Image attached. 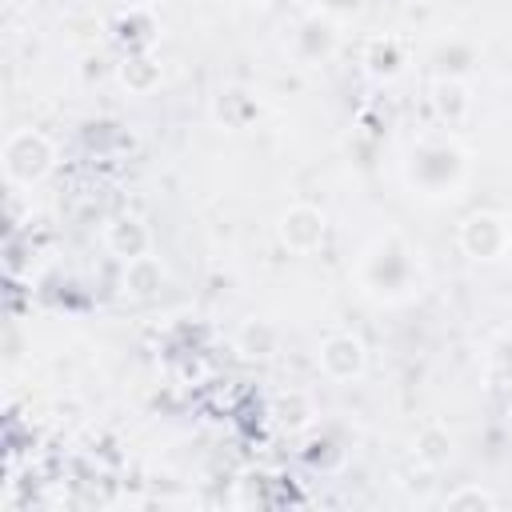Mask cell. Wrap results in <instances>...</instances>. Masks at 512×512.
Instances as JSON below:
<instances>
[{
  "label": "cell",
  "mask_w": 512,
  "mask_h": 512,
  "mask_svg": "<svg viewBox=\"0 0 512 512\" xmlns=\"http://www.w3.org/2000/svg\"><path fill=\"white\" fill-rule=\"evenodd\" d=\"M56 164V148L44 132L36 128H16L8 140H4V176L20 188L28 184H40Z\"/></svg>",
  "instance_id": "obj_1"
},
{
  "label": "cell",
  "mask_w": 512,
  "mask_h": 512,
  "mask_svg": "<svg viewBox=\"0 0 512 512\" xmlns=\"http://www.w3.org/2000/svg\"><path fill=\"white\" fill-rule=\"evenodd\" d=\"M412 184H420L428 196H448L464 180V152L456 144H420L408 164Z\"/></svg>",
  "instance_id": "obj_2"
},
{
  "label": "cell",
  "mask_w": 512,
  "mask_h": 512,
  "mask_svg": "<svg viewBox=\"0 0 512 512\" xmlns=\"http://www.w3.org/2000/svg\"><path fill=\"white\" fill-rule=\"evenodd\" d=\"M460 248L472 256V260H496L504 252H512V232H508V220L496 216V212H476L460 224Z\"/></svg>",
  "instance_id": "obj_3"
},
{
  "label": "cell",
  "mask_w": 512,
  "mask_h": 512,
  "mask_svg": "<svg viewBox=\"0 0 512 512\" xmlns=\"http://www.w3.org/2000/svg\"><path fill=\"white\" fill-rule=\"evenodd\" d=\"M368 364V352H364V340L352 336V332H332L324 344H320V368L332 376V380H356Z\"/></svg>",
  "instance_id": "obj_4"
},
{
  "label": "cell",
  "mask_w": 512,
  "mask_h": 512,
  "mask_svg": "<svg viewBox=\"0 0 512 512\" xmlns=\"http://www.w3.org/2000/svg\"><path fill=\"white\" fill-rule=\"evenodd\" d=\"M324 212L312 208V204H296L280 216V240L292 248V252H316L320 240H324Z\"/></svg>",
  "instance_id": "obj_5"
},
{
  "label": "cell",
  "mask_w": 512,
  "mask_h": 512,
  "mask_svg": "<svg viewBox=\"0 0 512 512\" xmlns=\"http://www.w3.org/2000/svg\"><path fill=\"white\" fill-rule=\"evenodd\" d=\"M104 240H108L112 256H120V260H136V256H144L148 244H152L144 220H136V216H124V220L108 224V236H104Z\"/></svg>",
  "instance_id": "obj_6"
},
{
  "label": "cell",
  "mask_w": 512,
  "mask_h": 512,
  "mask_svg": "<svg viewBox=\"0 0 512 512\" xmlns=\"http://www.w3.org/2000/svg\"><path fill=\"white\" fill-rule=\"evenodd\" d=\"M412 252H396V248H376V252H368V268H376L372 276H368V284L380 292V284H384V276H388V288H396V292H408L404 284L408 280H400L396 272L400 268H412V260H408Z\"/></svg>",
  "instance_id": "obj_7"
},
{
  "label": "cell",
  "mask_w": 512,
  "mask_h": 512,
  "mask_svg": "<svg viewBox=\"0 0 512 512\" xmlns=\"http://www.w3.org/2000/svg\"><path fill=\"white\" fill-rule=\"evenodd\" d=\"M128 268H124V292H132V296H152L160 284H164V268H160V260H152L148 252L144 256H136V260H124Z\"/></svg>",
  "instance_id": "obj_8"
},
{
  "label": "cell",
  "mask_w": 512,
  "mask_h": 512,
  "mask_svg": "<svg viewBox=\"0 0 512 512\" xmlns=\"http://www.w3.org/2000/svg\"><path fill=\"white\" fill-rule=\"evenodd\" d=\"M120 80L132 88V92H152L160 84V64L148 60V56H128L120 64Z\"/></svg>",
  "instance_id": "obj_9"
},
{
  "label": "cell",
  "mask_w": 512,
  "mask_h": 512,
  "mask_svg": "<svg viewBox=\"0 0 512 512\" xmlns=\"http://www.w3.org/2000/svg\"><path fill=\"white\" fill-rule=\"evenodd\" d=\"M236 344H240L244 356H272V352H276V328L264 324V320H248V324L240 328Z\"/></svg>",
  "instance_id": "obj_10"
},
{
  "label": "cell",
  "mask_w": 512,
  "mask_h": 512,
  "mask_svg": "<svg viewBox=\"0 0 512 512\" xmlns=\"http://www.w3.org/2000/svg\"><path fill=\"white\" fill-rule=\"evenodd\" d=\"M436 96V112L448 120V124H460L464 120V112H468V96H464V88L456 84V80H440L436 88H432Z\"/></svg>",
  "instance_id": "obj_11"
},
{
  "label": "cell",
  "mask_w": 512,
  "mask_h": 512,
  "mask_svg": "<svg viewBox=\"0 0 512 512\" xmlns=\"http://www.w3.org/2000/svg\"><path fill=\"white\" fill-rule=\"evenodd\" d=\"M452 456V436L444 432V428H424L420 432V440H416V460H424L428 468H436V464H444Z\"/></svg>",
  "instance_id": "obj_12"
},
{
  "label": "cell",
  "mask_w": 512,
  "mask_h": 512,
  "mask_svg": "<svg viewBox=\"0 0 512 512\" xmlns=\"http://www.w3.org/2000/svg\"><path fill=\"white\" fill-rule=\"evenodd\" d=\"M364 64L372 76H396L400 72V44L396 40H372L364 52Z\"/></svg>",
  "instance_id": "obj_13"
},
{
  "label": "cell",
  "mask_w": 512,
  "mask_h": 512,
  "mask_svg": "<svg viewBox=\"0 0 512 512\" xmlns=\"http://www.w3.org/2000/svg\"><path fill=\"white\" fill-rule=\"evenodd\" d=\"M276 416H280V424L284 428H304L308 420H312V404H308V396L304 392H288V396H280L276 400Z\"/></svg>",
  "instance_id": "obj_14"
},
{
  "label": "cell",
  "mask_w": 512,
  "mask_h": 512,
  "mask_svg": "<svg viewBox=\"0 0 512 512\" xmlns=\"http://www.w3.org/2000/svg\"><path fill=\"white\" fill-rule=\"evenodd\" d=\"M444 508H456V512L460 508H496V496L484 488H456L444 496Z\"/></svg>",
  "instance_id": "obj_15"
},
{
  "label": "cell",
  "mask_w": 512,
  "mask_h": 512,
  "mask_svg": "<svg viewBox=\"0 0 512 512\" xmlns=\"http://www.w3.org/2000/svg\"><path fill=\"white\" fill-rule=\"evenodd\" d=\"M324 8H328V12H336V16H348V12H356V8H360V0H324Z\"/></svg>",
  "instance_id": "obj_16"
},
{
  "label": "cell",
  "mask_w": 512,
  "mask_h": 512,
  "mask_svg": "<svg viewBox=\"0 0 512 512\" xmlns=\"http://www.w3.org/2000/svg\"><path fill=\"white\" fill-rule=\"evenodd\" d=\"M508 232H512V220H508Z\"/></svg>",
  "instance_id": "obj_17"
}]
</instances>
